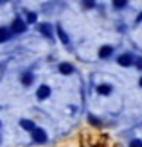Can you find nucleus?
Wrapping results in <instances>:
<instances>
[{
	"instance_id": "f257e3e1",
	"label": "nucleus",
	"mask_w": 142,
	"mask_h": 147,
	"mask_svg": "<svg viewBox=\"0 0 142 147\" xmlns=\"http://www.w3.org/2000/svg\"><path fill=\"white\" fill-rule=\"evenodd\" d=\"M33 138H34V142H40V144H43L47 140V135H45V131L43 129H40V127H34L33 129Z\"/></svg>"
},
{
	"instance_id": "f03ea898",
	"label": "nucleus",
	"mask_w": 142,
	"mask_h": 147,
	"mask_svg": "<svg viewBox=\"0 0 142 147\" xmlns=\"http://www.w3.org/2000/svg\"><path fill=\"white\" fill-rule=\"evenodd\" d=\"M36 95H38V99H47L49 95H50V88L43 84V86H40V88H38V92H36Z\"/></svg>"
},
{
	"instance_id": "7ed1b4c3",
	"label": "nucleus",
	"mask_w": 142,
	"mask_h": 147,
	"mask_svg": "<svg viewBox=\"0 0 142 147\" xmlns=\"http://www.w3.org/2000/svg\"><path fill=\"white\" fill-rule=\"evenodd\" d=\"M131 63H133V57L130 54H122L121 57H119V65H122V67H130Z\"/></svg>"
},
{
	"instance_id": "20e7f679",
	"label": "nucleus",
	"mask_w": 142,
	"mask_h": 147,
	"mask_svg": "<svg viewBox=\"0 0 142 147\" xmlns=\"http://www.w3.org/2000/svg\"><path fill=\"white\" fill-rule=\"evenodd\" d=\"M13 31H14V32H24V31H25V22H22V20H14V24H13Z\"/></svg>"
},
{
	"instance_id": "39448f33",
	"label": "nucleus",
	"mask_w": 142,
	"mask_h": 147,
	"mask_svg": "<svg viewBox=\"0 0 142 147\" xmlns=\"http://www.w3.org/2000/svg\"><path fill=\"white\" fill-rule=\"evenodd\" d=\"M99 56L103 57V59H106V57H110V56H111V47H108V45L101 47V50H99Z\"/></svg>"
},
{
	"instance_id": "423d86ee",
	"label": "nucleus",
	"mask_w": 142,
	"mask_h": 147,
	"mask_svg": "<svg viewBox=\"0 0 142 147\" xmlns=\"http://www.w3.org/2000/svg\"><path fill=\"white\" fill-rule=\"evenodd\" d=\"M111 92V86L110 84H101V86H97V93H101V95H108Z\"/></svg>"
},
{
	"instance_id": "0eeeda50",
	"label": "nucleus",
	"mask_w": 142,
	"mask_h": 147,
	"mask_svg": "<svg viewBox=\"0 0 142 147\" xmlns=\"http://www.w3.org/2000/svg\"><path fill=\"white\" fill-rule=\"evenodd\" d=\"M20 126L24 127V129H27V131H33V129H34V124H33L31 120H25V119L20 122Z\"/></svg>"
},
{
	"instance_id": "6e6552de",
	"label": "nucleus",
	"mask_w": 142,
	"mask_h": 147,
	"mask_svg": "<svg viewBox=\"0 0 142 147\" xmlns=\"http://www.w3.org/2000/svg\"><path fill=\"white\" fill-rule=\"evenodd\" d=\"M40 31L45 36H52V31H50V25L49 24H40Z\"/></svg>"
},
{
	"instance_id": "1a4fd4ad",
	"label": "nucleus",
	"mask_w": 142,
	"mask_h": 147,
	"mask_svg": "<svg viewBox=\"0 0 142 147\" xmlns=\"http://www.w3.org/2000/svg\"><path fill=\"white\" fill-rule=\"evenodd\" d=\"M59 72H61V74H70V72H72V65L61 63V65H59Z\"/></svg>"
},
{
	"instance_id": "9d476101",
	"label": "nucleus",
	"mask_w": 142,
	"mask_h": 147,
	"mask_svg": "<svg viewBox=\"0 0 142 147\" xmlns=\"http://www.w3.org/2000/svg\"><path fill=\"white\" fill-rule=\"evenodd\" d=\"M58 36L61 38V41H63V43H67V45H69V36L65 34V31H63L61 27H58Z\"/></svg>"
},
{
	"instance_id": "9b49d317",
	"label": "nucleus",
	"mask_w": 142,
	"mask_h": 147,
	"mask_svg": "<svg viewBox=\"0 0 142 147\" xmlns=\"http://www.w3.org/2000/svg\"><path fill=\"white\" fill-rule=\"evenodd\" d=\"M7 38H9V31H7V29H4V27H0V43L5 41Z\"/></svg>"
},
{
	"instance_id": "f8f14e48",
	"label": "nucleus",
	"mask_w": 142,
	"mask_h": 147,
	"mask_svg": "<svg viewBox=\"0 0 142 147\" xmlns=\"http://www.w3.org/2000/svg\"><path fill=\"white\" fill-rule=\"evenodd\" d=\"M22 83H24L25 86H27V84H31V83H33V76H31V74H27V76H24V77H22Z\"/></svg>"
},
{
	"instance_id": "ddd939ff",
	"label": "nucleus",
	"mask_w": 142,
	"mask_h": 147,
	"mask_svg": "<svg viewBox=\"0 0 142 147\" xmlns=\"http://www.w3.org/2000/svg\"><path fill=\"white\" fill-rule=\"evenodd\" d=\"M130 147H142V140H133L130 144Z\"/></svg>"
},
{
	"instance_id": "4468645a",
	"label": "nucleus",
	"mask_w": 142,
	"mask_h": 147,
	"mask_svg": "<svg viewBox=\"0 0 142 147\" xmlns=\"http://www.w3.org/2000/svg\"><path fill=\"white\" fill-rule=\"evenodd\" d=\"M27 20L31 22V24H33V22H36V14H34V13H29V14H27Z\"/></svg>"
},
{
	"instance_id": "2eb2a0df",
	"label": "nucleus",
	"mask_w": 142,
	"mask_h": 147,
	"mask_svg": "<svg viewBox=\"0 0 142 147\" xmlns=\"http://www.w3.org/2000/svg\"><path fill=\"white\" fill-rule=\"evenodd\" d=\"M126 5V0H117L115 2V7H124Z\"/></svg>"
},
{
	"instance_id": "dca6fc26",
	"label": "nucleus",
	"mask_w": 142,
	"mask_h": 147,
	"mask_svg": "<svg viewBox=\"0 0 142 147\" xmlns=\"http://www.w3.org/2000/svg\"><path fill=\"white\" fill-rule=\"evenodd\" d=\"M137 67H139V68H142V57H140V59H137Z\"/></svg>"
},
{
	"instance_id": "f3484780",
	"label": "nucleus",
	"mask_w": 142,
	"mask_h": 147,
	"mask_svg": "<svg viewBox=\"0 0 142 147\" xmlns=\"http://www.w3.org/2000/svg\"><path fill=\"white\" fill-rule=\"evenodd\" d=\"M137 20H139V22H140V20H142V13H140V14H139V18H137Z\"/></svg>"
},
{
	"instance_id": "a211bd4d",
	"label": "nucleus",
	"mask_w": 142,
	"mask_h": 147,
	"mask_svg": "<svg viewBox=\"0 0 142 147\" xmlns=\"http://www.w3.org/2000/svg\"><path fill=\"white\" fill-rule=\"evenodd\" d=\"M139 84H140V86H142V77H140V83H139Z\"/></svg>"
}]
</instances>
